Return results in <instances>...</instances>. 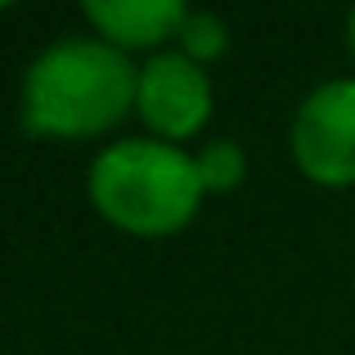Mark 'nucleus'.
I'll use <instances>...</instances> for the list:
<instances>
[{"mask_svg": "<svg viewBox=\"0 0 355 355\" xmlns=\"http://www.w3.org/2000/svg\"><path fill=\"white\" fill-rule=\"evenodd\" d=\"M198 162V175H202V189L207 193H230L248 180V153L234 144V139H211L193 153Z\"/></svg>", "mask_w": 355, "mask_h": 355, "instance_id": "423d86ee", "label": "nucleus"}, {"mask_svg": "<svg viewBox=\"0 0 355 355\" xmlns=\"http://www.w3.org/2000/svg\"><path fill=\"white\" fill-rule=\"evenodd\" d=\"M211 77L202 63L184 59L180 50H162L139 68V95L135 113L148 126V135L162 144H184L193 139L211 117Z\"/></svg>", "mask_w": 355, "mask_h": 355, "instance_id": "20e7f679", "label": "nucleus"}, {"mask_svg": "<svg viewBox=\"0 0 355 355\" xmlns=\"http://www.w3.org/2000/svg\"><path fill=\"white\" fill-rule=\"evenodd\" d=\"M297 171L320 189L355 184V77H333L315 86L293 113L288 130Z\"/></svg>", "mask_w": 355, "mask_h": 355, "instance_id": "7ed1b4c3", "label": "nucleus"}, {"mask_svg": "<svg viewBox=\"0 0 355 355\" xmlns=\"http://www.w3.org/2000/svg\"><path fill=\"white\" fill-rule=\"evenodd\" d=\"M347 50H351V63H355V9L347 14Z\"/></svg>", "mask_w": 355, "mask_h": 355, "instance_id": "6e6552de", "label": "nucleus"}, {"mask_svg": "<svg viewBox=\"0 0 355 355\" xmlns=\"http://www.w3.org/2000/svg\"><path fill=\"white\" fill-rule=\"evenodd\" d=\"M139 68L99 36H63L23 72V126L41 139L108 135L135 108Z\"/></svg>", "mask_w": 355, "mask_h": 355, "instance_id": "f257e3e1", "label": "nucleus"}, {"mask_svg": "<svg viewBox=\"0 0 355 355\" xmlns=\"http://www.w3.org/2000/svg\"><path fill=\"white\" fill-rule=\"evenodd\" d=\"M81 14L95 27L99 41L130 54V50H157L162 41H175L189 5L184 0H86Z\"/></svg>", "mask_w": 355, "mask_h": 355, "instance_id": "39448f33", "label": "nucleus"}, {"mask_svg": "<svg viewBox=\"0 0 355 355\" xmlns=\"http://www.w3.org/2000/svg\"><path fill=\"white\" fill-rule=\"evenodd\" d=\"M86 180L95 211L135 239L180 234L207 198L193 153L162 139H117L90 162Z\"/></svg>", "mask_w": 355, "mask_h": 355, "instance_id": "f03ea898", "label": "nucleus"}, {"mask_svg": "<svg viewBox=\"0 0 355 355\" xmlns=\"http://www.w3.org/2000/svg\"><path fill=\"white\" fill-rule=\"evenodd\" d=\"M175 41H180V54L193 63H202L207 68L211 59H220L230 45V27L220 14H211V9H189L180 23V32H175Z\"/></svg>", "mask_w": 355, "mask_h": 355, "instance_id": "0eeeda50", "label": "nucleus"}]
</instances>
